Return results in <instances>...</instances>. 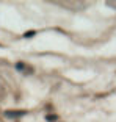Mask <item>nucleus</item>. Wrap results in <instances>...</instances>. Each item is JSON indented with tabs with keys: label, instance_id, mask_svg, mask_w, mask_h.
<instances>
[{
	"label": "nucleus",
	"instance_id": "4",
	"mask_svg": "<svg viewBox=\"0 0 116 122\" xmlns=\"http://www.w3.org/2000/svg\"><path fill=\"white\" fill-rule=\"evenodd\" d=\"M55 119H57V116H49L47 121H55Z\"/></svg>",
	"mask_w": 116,
	"mask_h": 122
},
{
	"label": "nucleus",
	"instance_id": "2",
	"mask_svg": "<svg viewBox=\"0 0 116 122\" xmlns=\"http://www.w3.org/2000/svg\"><path fill=\"white\" fill-rule=\"evenodd\" d=\"M33 35H35V31H27V33H25L24 36H25V38H32Z\"/></svg>",
	"mask_w": 116,
	"mask_h": 122
},
{
	"label": "nucleus",
	"instance_id": "1",
	"mask_svg": "<svg viewBox=\"0 0 116 122\" xmlns=\"http://www.w3.org/2000/svg\"><path fill=\"white\" fill-rule=\"evenodd\" d=\"M5 114H6L8 117H17V116H22V114H24V111H6Z\"/></svg>",
	"mask_w": 116,
	"mask_h": 122
},
{
	"label": "nucleus",
	"instance_id": "3",
	"mask_svg": "<svg viewBox=\"0 0 116 122\" xmlns=\"http://www.w3.org/2000/svg\"><path fill=\"white\" fill-rule=\"evenodd\" d=\"M16 67H17L19 71H22V69H24V64H21V63H17V64H16Z\"/></svg>",
	"mask_w": 116,
	"mask_h": 122
}]
</instances>
